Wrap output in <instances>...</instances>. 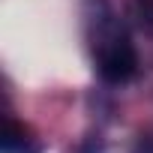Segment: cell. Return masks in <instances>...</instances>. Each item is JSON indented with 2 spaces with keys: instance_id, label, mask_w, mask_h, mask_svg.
I'll list each match as a JSON object with an SVG mask.
<instances>
[{
  "instance_id": "1",
  "label": "cell",
  "mask_w": 153,
  "mask_h": 153,
  "mask_svg": "<svg viewBox=\"0 0 153 153\" xmlns=\"http://www.w3.org/2000/svg\"><path fill=\"white\" fill-rule=\"evenodd\" d=\"M96 66H99V75L111 84L129 81L138 69V57H135L132 42L120 30H114L111 21L105 24V30L96 33Z\"/></svg>"
},
{
  "instance_id": "2",
  "label": "cell",
  "mask_w": 153,
  "mask_h": 153,
  "mask_svg": "<svg viewBox=\"0 0 153 153\" xmlns=\"http://www.w3.org/2000/svg\"><path fill=\"white\" fill-rule=\"evenodd\" d=\"M36 147L30 144L27 138V129L18 126L15 120H6V129H3V153H33Z\"/></svg>"
},
{
  "instance_id": "3",
  "label": "cell",
  "mask_w": 153,
  "mask_h": 153,
  "mask_svg": "<svg viewBox=\"0 0 153 153\" xmlns=\"http://www.w3.org/2000/svg\"><path fill=\"white\" fill-rule=\"evenodd\" d=\"M129 15L141 30L153 33V0H129Z\"/></svg>"
}]
</instances>
